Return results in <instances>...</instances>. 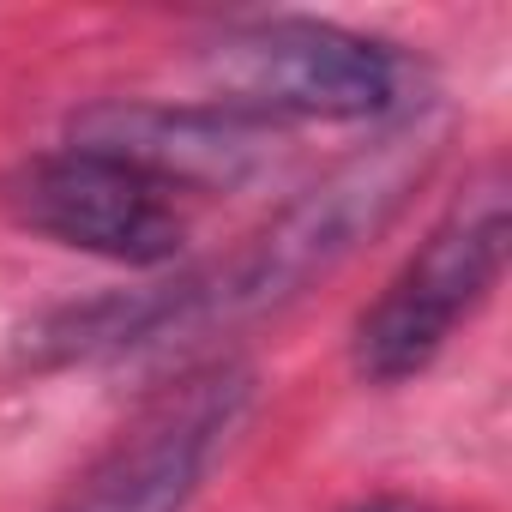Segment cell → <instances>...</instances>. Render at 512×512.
<instances>
[{
  "mask_svg": "<svg viewBox=\"0 0 512 512\" xmlns=\"http://www.w3.org/2000/svg\"><path fill=\"white\" fill-rule=\"evenodd\" d=\"M434 151H440V127L428 115H410L404 127H392L374 151L350 157L314 193L290 199L229 266H217V278L175 284L163 296V332L235 320V314H266V308L302 296L314 278L338 272L368 235H380L398 217V205L428 175Z\"/></svg>",
  "mask_w": 512,
  "mask_h": 512,
  "instance_id": "obj_1",
  "label": "cell"
},
{
  "mask_svg": "<svg viewBox=\"0 0 512 512\" xmlns=\"http://www.w3.org/2000/svg\"><path fill=\"white\" fill-rule=\"evenodd\" d=\"M506 181L488 169L398 266L386 296L356 320V368L362 380H410L422 374L446 338L488 302L506 266Z\"/></svg>",
  "mask_w": 512,
  "mask_h": 512,
  "instance_id": "obj_2",
  "label": "cell"
},
{
  "mask_svg": "<svg viewBox=\"0 0 512 512\" xmlns=\"http://www.w3.org/2000/svg\"><path fill=\"white\" fill-rule=\"evenodd\" d=\"M217 109L247 121H368L398 97V61L326 19H247L211 37Z\"/></svg>",
  "mask_w": 512,
  "mask_h": 512,
  "instance_id": "obj_3",
  "label": "cell"
},
{
  "mask_svg": "<svg viewBox=\"0 0 512 512\" xmlns=\"http://www.w3.org/2000/svg\"><path fill=\"white\" fill-rule=\"evenodd\" d=\"M253 398V374L211 362L163 386L67 488L49 512H181Z\"/></svg>",
  "mask_w": 512,
  "mask_h": 512,
  "instance_id": "obj_4",
  "label": "cell"
},
{
  "mask_svg": "<svg viewBox=\"0 0 512 512\" xmlns=\"http://www.w3.org/2000/svg\"><path fill=\"white\" fill-rule=\"evenodd\" d=\"M7 205L25 229L115 266H163L181 253L187 235L175 187L91 145L31 157L7 181Z\"/></svg>",
  "mask_w": 512,
  "mask_h": 512,
  "instance_id": "obj_5",
  "label": "cell"
},
{
  "mask_svg": "<svg viewBox=\"0 0 512 512\" xmlns=\"http://www.w3.org/2000/svg\"><path fill=\"white\" fill-rule=\"evenodd\" d=\"M266 127L235 109H157V103H103L79 115L73 145L109 151L175 193L193 187H235L260 163Z\"/></svg>",
  "mask_w": 512,
  "mask_h": 512,
  "instance_id": "obj_6",
  "label": "cell"
},
{
  "mask_svg": "<svg viewBox=\"0 0 512 512\" xmlns=\"http://www.w3.org/2000/svg\"><path fill=\"white\" fill-rule=\"evenodd\" d=\"M350 512H440V506H422V500H404V494H380V500H362Z\"/></svg>",
  "mask_w": 512,
  "mask_h": 512,
  "instance_id": "obj_7",
  "label": "cell"
}]
</instances>
